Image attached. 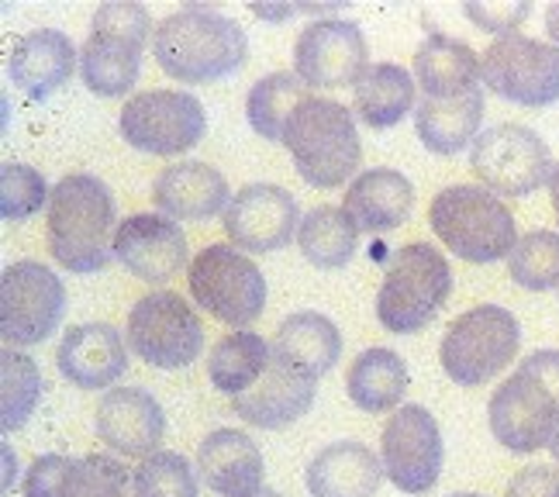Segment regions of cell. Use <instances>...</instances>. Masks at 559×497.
<instances>
[{"instance_id": "1", "label": "cell", "mask_w": 559, "mask_h": 497, "mask_svg": "<svg viewBox=\"0 0 559 497\" xmlns=\"http://www.w3.org/2000/svg\"><path fill=\"white\" fill-rule=\"evenodd\" d=\"M153 56L159 70L187 86H207L235 76L249 59L246 28L225 11L187 4L156 21Z\"/></svg>"}, {"instance_id": "2", "label": "cell", "mask_w": 559, "mask_h": 497, "mask_svg": "<svg viewBox=\"0 0 559 497\" xmlns=\"http://www.w3.org/2000/svg\"><path fill=\"white\" fill-rule=\"evenodd\" d=\"M115 193L94 173H70L52 187L46 214V239L52 259L76 276L100 273L115 259L118 232Z\"/></svg>"}, {"instance_id": "3", "label": "cell", "mask_w": 559, "mask_h": 497, "mask_svg": "<svg viewBox=\"0 0 559 497\" xmlns=\"http://www.w3.org/2000/svg\"><path fill=\"white\" fill-rule=\"evenodd\" d=\"M490 431L511 452H539L559 431V350H539L519 363L487 407Z\"/></svg>"}, {"instance_id": "4", "label": "cell", "mask_w": 559, "mask_h": 497, "mask_svg": "<svg viewBox=\"0 0 559 497\" xmlns=\"http://www.w3.org/2000/svg\"><path fill=\"white\" fill-rule=\"evenodd\" d=\"M284 145L300 180L318 190L346 187L362 163V142L356 118L346 104L332 97H308L284 128Z\"/></svg>"}, {"instance_id": "5", "label": "cell", "mask_w": 559, "mask_h": 497, "mask_svg": "<svg viewBox=\"0 0 559 497\" xmlns=\"http://www.w3.org/2000/svg\"><path fill=\"white\" fill-rule=\"evenodd\" d=\"M428 225L449 252L477 267L508 259L522 239L508 204L487 187L473 184L439 190L428 204Z\"/></svg>"}, {"instance_id": "6", "label": "cell", "mask_w": 559, "mask_h": 497, "mask_svg": "<svg viewBox=\"0 0 559 497\" xmlns=\"http://www.w3.org/2000/svg\"><path fill=\"white\" fill-rule=\"evenodd\" d=\"M373 256H383L373 249ZM453 294V270L428 242H407L383 256V284L377 291V318L386 332L415 335L442 311Z\"/></svg>"}, {"instance_id": "7", "label": "cell", "mask_w": 559, "mask_h": 497, "mask_svg": "<svg viewBox=\"0 0 559 497\" xmlns=\"http://www.w3.org/2000/svg\"><path fill=\"white\" fill-rule=\"evenodd\" d=\"M153 14L132 0L100 4L80 49V76L97 97H124L139 83L145 46L153 42Z\"/></svg>"}, {"instance_id": "8", "label": "cell", "mask_w": 559, "mask_h": 497, "mask_svg": "<svg viewBox=\"0 0 559 497\" xmlns=\"http://www.w3.org/2000/svg\"><path fill=\"white\" fill-rule=\"evenodd\" d=\"M522 350V326L501 305H477L449 321L439 345L445 377L460 387H484L514 363Z\"/></svg>"}, {"instance_id": "9", "label": "cell", "mask_w": 559, "mask_h": 497, "mask_svg": "<svg viewBox=\"0 0 559 497\" xmlns=\"http://www.w3.org/2000/svg\"><path fill=\"white\" fill-rule=\"evenodd\" d=\"M190 297L201 311L231 329H249L266 308V276L231 242H211L187 270Z\"/></svg>"}, {"instance_id": "10", "label": "cell", "mask_w": 559, "mask_h": 497, "mask_svg": "<svg viewBox=\"0 0 559 497\" xmlns=\"http://www.w3.org/2000/svg\"><path fill=\"white\" fill-rule=\"evenodd\" d=\"M469 169L490 193L528 198L552 177V153L528 125H490L469 145Z\"/></svg>"}, {"instance_id": "11", "label": "cell", "mask_w": 559, "mask_h": 497, "mask_svg": "<svg viewBox=\"0 0 559 497\" xmlns=\"http://www.w3.org/2000/svg\"><path fill=\"white\" fill-rule=\"evenodd\" d=\"M128 350L156 370H183L204 350V326L180 294H145L128 311Z\"/></svg>"}, {"instance_id": "12", "label": "cell", "mask_w": 559, "mask_h": 497, "mask_svg": "<svg viewBox=\"0 0 559 497\" xmlns=\"http://www.w3.org/2000/svg\"><path fill=\"white\" fill-rule=\"evenodd\" d=\"M67 315V284L38 259H17L0 276V335L8 345H41Z\"/></svg>"}, {"instance_id": "13", "label": "cell", "mask_w": 559, "mask_h": 497, "mask_svg": "<svg viewBox=\"0 0 559 497\" xmlns=\"http://www.w3.org/2000/svg\"><path fill=\"white\" fill-rule=\"evenodd\" d=\"M121 139L153 156H180L207 132L204 104L187 91H142L121 107Z\"/></svg>"}, {"instance_id": "14", "label": "cell", "mask_w": 559, "mask_h": 497, "mask_svg": "<svg viewBox=\"0 0 559 497\" xmlns=\"http://www.w3.org/2000/svg\"><path fill=\"white\" fill-rule=\"evenodd\" d=\"M480 80L501 100L539 111L559 100V49L528 35L498 38L480 56Z\"/></svg>"}, {"instance_id": "15", "label": "cell", "mask_w": 559, "mask_h": 497, "mask_svg": "<svg viewBox=\"0 0 559 497\" xmlns=\"http://www.w3.org/2000/svg\"><path fill=\"white\" fill-rule=\"evenodd\" d=\"M370 70L367 35L346 17H318L300 28L294 42V73L308 91H342L356 86Z\"/></svg>"}, {"instance_id": "16", "label": "cell", "mask_w": 559, "mask_h": 497, "mask_svg": "<svg viewBox=\"0 0 559 497\" xmlns=\"http://www.w3.org/2000/svg\"><path fill=\"white\" fill-rule=\"evenodd\" d=\"M380 460L391 484L404 494H428L439 484L445 446L442 428L421 404H404L386 418L380 436Z\"/></svg>"}, {"instance_id": "17", "label": "cell", "mask_w": 559, "mask_h": 497, "mask_svg": "<svg viewBox=\"0 0 559 497\" xmlns=\"http://www.w3.org/2000/svg\"><path fill=\"white\" fill-rule=\"evenodd\" d=\"M222 225L235 249L266 256L294 242V235L300 228V208L287 187L249 184L231 198Z\"/></svg>"}, {"instance_id": "18", "label": "cell", "mask_w": 559, "mask_h": 497, "mask_svg": "<svg viewBox=\"0 0 559 497\" xmlns=\"http://www.w3.org/2000/svg\"><path fill=\"white\" fill-rule=\"evenodd\" d=\"M115 259L139 276L142 284H169L174 276L190 270V246L177 222L166 214H132L115 232Z\"/></svg>"}, {"instance_id": "19", "label": "cell", "mask_w": 559, "mask_h": 497, "mask_svg": "<svg viewBox=\"0 0 559 497\" xmlns=\"http://www.w3.org/2000/svg\"><path fill=\"white\" fill-rule=\"evenodd\" d=\"M94 428L107 449L132 460H148L159 452L166 436V415L156 394L142 391V387H111L94 412Z\"/></svg>"}, {"instance_id": "20", "label": "cell", "mask_w": 559, "mask_h": 497, "mask_svg": "<svg viewBox=\"0 0 559 497\" xmlns=\"http://www.w3.org/2000/svg\"><path fill=\"white\" fill-rule=\"evenodd\" d=\"M56 366L80 391H111L128 374V345L107 321L73 326L56 350Z\"/></svg>"}, {"instance_id": "21", "label": "cell", "mask_w": 559, "mask_h": 497, "mask_svg": "<svg viewBox=\"0 0 559 497\" xmlns=\"http://www.w3.org/2000/svg\"><path fill=\"white\" fill-rule=\"evenodd\" d=\"M80 67V49L59 28H35L21 35L11 49L8 73L28 100H49L73 80Z\"/></svg>"}, {"instance_id": "22", "label": "cell", "mask_w": 559, "mask_h": 497, "mask_svg": "<svg viewBox=\"0 0 559 497\" xmlns=\"http://www.w3.org/2000/svg\"><path fill=\"white\" fill-rule=\"evenodd\" d=\"M231 198L225 173L201 159L166 166L153 184V204L169 222H211L228 211Z\"/></svg>"}, {"instance_id": "23", "label": "cell", "mask_w": 559, "mask_h": 497, "mask_svg": "<svg viewBox=\"0 0 559 497\" xmlns=\"http://www.w3.org/2000/svg\"><path fill=\"white\" fill-rule=\"evenodd\" d=\"M314 394H318V380L290 370L287 363H280L273 356L263 380L255 383L252 391L231 398V412L255 428L280 431L311 412Z\"/></svg>"}, {"instance_id": "24", "label": "cell", "mask_w": 559, "mask_h": 497, "mask_svg": "<svg viewBox=\"0 0 559 497\" xmlns=\"http://www.w3.org/2000/svg\"><path fill=\"white\" fill-rule=\"evenodd\" d=\"M342 211L349 214L359 232H394L415 211V184L401 169L373 166L362 169L359 177L342 193Z\"/></svg>"}, {"instance_id": "25", "label": "cell", "mask_w": 559, "mask_h": 497, "mask_svg": "<svg viewBox=\"0 0 559 497\" xmlns=\"http://www.w3.org/2000/svg\"><path fill=\"white\" fill-rule=\"evenodd\" d=\"M383 460L370 446L342 439L314 452L305 470L311 497H373L383 484Z\"/></svg>"}, {"instance_id": "26", "label": "cell", "mask_w": 559, "mask_h": 497, "mask_svg": "<svg viewBox=\"0 0 559 497\" xmlns=\"http://www.w3.org/2000/svg\"><path fill=\"white\" fill-rule=\"evenodd\" d=\"M204 484L222 497H246L263 487V452L239 428H214L198 449Z\"/></svg>"}, {"instance_id": "27", "label": "cell", "mask_w": 559, "mask_h": 497, "mask_svg": "<svg viewBox=\"0 0 559 497\" xmlns=\"http://www.w3.org/2000/svg\"><path fill=\"white\" fill-rule=\"evenodd\" d=\"M273 356L287 363L290 370L305 374L311 380H321L335 370L342 356V335L335 321L321 311H294L280 321L273 339Z\"/></svg>"}, {"instance_id": "28", "label": "cell", "mask_w": 559, "mask_h": 497, "mask_svg": "<svg viewBox=\"0 0 559 497\" xmlns=\"http://www.w3.org/2000/svg\"><path fill=\"white\" fill-rule=\"evenodd\" d=\"M415 80L425 91V97H436V100L460 97L466 91L484 86L480 56L473 52V46L463 38L428 32L415 52Z\"/></svg>"}, {"instance_id": "29", "label": "cell", "mask_w": 559, "mask_h": 497, "mask_svg": "<svg viewBox=\"0 0 559 497\" xmlns=\"http://www.w3.org/2000/svg\"><path fill=\"white\" fill-rule=\"evenodd\" d=\"M484 125V86L466 91L460 97H421L415 107V128L428 153L456 156L466 145L477 142Z\"/></svg>"}, {"instance_id": "30", "label": "cell", "mask_w": 559, "mask_h": 497, "mask_svg": "<svg viewBox=\"0 0 559 497\" xmlns=\"http://www.w3.org/2000/svg\"><path fill=\"white\" fill-rule=\"evenodd\" d=\"M407 366L394 350H362L346 374V394L349 401L367 415H383V412H397L404 391H407Z\"/></svg>"}, {"instance_id": "31", "label": "cell", "mask_w": 559, "mask_h": 497, "mask_svg": "<svg viewBox=\"0 0 559 497\" xmlns=\"http://www.w3.org/2000/svg\"><path fill=\"white\" fill-rule=\"evenodd\" d=\"M415 73H407L397 62H373V67L362 73L353 94V111L362 125L377 128H394L404 121L407 111H415Z\"/></svg>"}, {"instance_id": "32", "label": "cell", "mask_w": 559, "mask_h": 497, "mask_svg": "<svg viewBox=\"0 0 559 497\" xmlns=\"http://www.w3.org/2000/svg\"><path fill=\"white\" fill-rule=\"evenodd\" d=\"M270 363H273V342H266L260 332H228L225 339L211 345L207 380L214 391L239 398L263 380Z\"/></svg>"}, {"instance_id": "33", "label": "cell", "mask_w": 559, "mask_h": 497, "mask_svg": "<svg viewBox=\"0 0 559 497\" xmlns=\"http://www.w3.org/2000/svg\"><path fill=\"white\" fill-rule=\"evenodd\" d=\"M356 235L359 228L353 225L346 211L332 204H318L300 218L297 246L311 267L342 270V267H349V259L356 256Z\"/></svg>"}, {"instance_id": "34", "label": "cell", "mask_w": 559, "mask_h": 497, "mask_svg": "<svg viewBox=\"0 0 559 497\" xmlns=\"http://www.w3.org/2000/svg\"><path fill=\"white\" fill-rule=\"evenodd\" d=\"M308 97H311V91L297 73L280 70V73L255 80L246 97V118L252 125V132L263 135L266 142H284V128H287L290 115Z\"/></svg>"}, {"instance_id": "35", "label": "cell", "mask_w": 559, "mask_h": 497, "mask_svg": "<svg viewBox=\"0 0 559 497\" xmlns=\"http://www.w3.org/2000/svg\"><path fill=\"white\" fill-rule=\"evenodd\" d=\"M56 497H135V473L115 457H67Z\"/></svg>"}, {"instance_id": "36", "label": "cell", "mask_w": 559, "mask_h": 497, "mask_svg": "<svg viewBox=\"0 0 559 497\" xmlns=\"http://www.w3.org/2000/svg\"><path fill=\"white\" fill-rule=\"evenodd\" d=\"M0 387H4L0 391V398H4V407H0L4 418H0V425H4V431L25 428L41 401V387H46L38 363L25 353L4 350L0 353Z\"/></svg>"}, {"instance_id": "37", "label": "cell", "mask_w": 559, "mask_h": 497, "mask_svg": "<svg viewBox=\"0 0 559 497\" xmlns=\"http://www.w3.org/2000/svg\"><path fill=\"white\" fill-rule=\"evenodd\" d=\"M508 273L525 291H556L559 287V232L535 228L525 232L514 252L508 256Z\"/></svg>"}, {"instance_id": "38", "label": "cell", "mask_w": 559, "mask_h": 497, "mask_svg": "<svg viewBox=\"0 0 559 497\" xmlns=\"http://www.w3.org/2000/svg\"><path fill=\"white\" fill-rule=\"evenodd\" d=\"M52 201V187L35 166L4 163L0 166V218L21 225Z\"/></svg>"}, {"instance_id": "39", "label": "cell", "mask_w": 559, "mask_h": 497, "mask_svg": "<svg viewBox=\"0 0 559 497\" xmlns=\"http://www.w3.org/2000/svg\"><path fill=\"white\" fill-rule=\"evenodd\" d=\"M135 497H198V477L183 452L159 449L135 470Z\"/></svg>"}, {"instance_id": "40", "label": "cell", "mask_w": 559, "mask_h": 497, "mask_svg": "<svg viewBox=\"0 0 559 497\" xmlns=\"http://www.w3.org/2000/svg\"><path fill=\"white\" fill-rule=\"evenodd\" d=\"M463 11L480 32L508 38V35H519L514 28L532 14V4H466Z\"/></svg>"}, {"instance_id": "41", "label": "cell", "mask_w": 559, "mask_h": 497, "mask_svg": "<svg viewBox=\"0 0 559 497\" xmlns=\"http://www.w3.org/2000/svg\"><path fill=\"white\" fill-rule=\"evenodd\" d=\"M62 466H67V457H62V452H49V457H38L28 466V473H25V484H21V497H56Z\"/></svg>"}, {"instance_id": "42", "label": "cell", "mask_w": 559, "mask_h": 497, "mask_svg": "<svg viewBox=\"0 0 559 497\" xmlns=\"http://www.w3.org/2000/svg\"><path fill=\"white\" fill-rule=\"evenodd\" d=\"M504 497H559V470L552 466H525L511 477Z\"/></svg>"}, {"instance_id": "43", "label": "cell", "mask_w": 559, "mask_h": 497, "mask_svg": "<svg viewBox=\"0 0 559 497\" xmlns=\"http://www.w3.org/2000/svg\"><path fill=\"white\" fill-rule=\"evenodd\" d=\"M546 32L552 38V46L559 49V4H549L546 8Z\"/></svg>"}, {"instance_id": "44", "label": "cell", "mask_w": 559, "mask_h": 497, "mask_svg": "<svg viewBox=\"0 0 559 497\" xmlns=\"http://www.w3.org/2000/svg\"><path fill=\"white\" fill-rule=\"evenodd\" d=\"M549 198H552V211H556V222H559V163L549 177Z\"/></svg>"}, {"instance_id": "45", "label": "cell", "mask_w": 559, "mask_h": 497, "mask_svg": "<svg viewBox=\"0 0 559 497\" xmlns=\"http://www.w3.org/2000/svg\"><path fill=\"white\" fill-rule=\"evenodd\" d=\"M246 497H284V494H280V490H273V487H260V490H255V494H246Z\"/></svg>"}, {"instance_id": "46", "label": "cell", "mask_w": 559, "mask_h": 497, "mask_svg": "<svg viewBox=\"0 0 559 497\" xmlns=\"http://www.w3.org/2000/svg\"><path fill=\"white\" fill-rule=\"evenodd\" d=\"M549 452H552V460L559 463V431H556V439L549 442Z\"/></svg>"}, {"instance_id": "47", "label": "cell", "mask_w": 559, "mask_h": 497, "mask_svg": "<svg viewBox=\"0 0 559 497\" xmlns=\"http://www.w3.org/2000/svg\"><path fill=\"white\" fill-rule=\"evenodd\" d=\"M449 497H484V494H449Z\"/></svg>"}]
</instances>
